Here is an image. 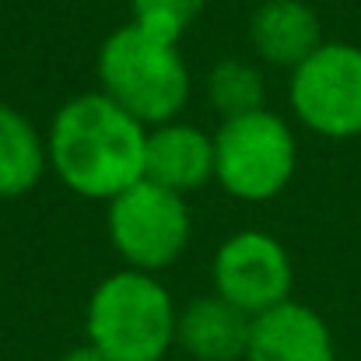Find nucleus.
<instances>
[{"mask_svg":"<svg viewBox=\"0 0 361 361\" xmlns=\"http://www.w3.org/2000/svg\"><path fill=\"white\" fill-rule=\"evenodd\" d=\"M46 151L67 190L88 200H116L144 179L147 126L109 95L88 92L60 106L46 133Z\"/></svg>","mask_w":361,"mask_h":361,"instance_id":"obj_1","label":"nucleus"},{"mask_svg":"<svg viewBox=\"0 0 361 361\" xmlns=\"http://www.w3.org/2000/svg\"><path fill=\"white\" fill-rule=\"evenodd\" d=\"M179 309L169 288L144 270H116L88 298L85 334L109 361H161L176 344Z\"/></svg>","mask_w":361,"mask_h":361,"instance_id":"obj_2","label":"nucleus"},{"mask_svg":"<svg viewBox=\"0 0 361 361\" xmlns=\"http://www.w3.org/2000/svg\"><path fill=\"white\" fill-rule=\"evenodd\" d=\"M99 92L147 130L172 123L190 102V71L179 42L158 39L133 21L106 35L99 49Z\"/></svg>","mask_w":361,"mask_h":361,"instance_id":"obj_3","label":"nucleus"},{"mask_svg":"<svg viewBox=\"0 0 361 361\" xmlns=\"http://www.w3.org/2000/svg\"><path fill=\"white\" fill-rule=\"evenodd\" d=\"M295 165V133L270 109L225 120L214 133V179L239 200H274L291 183Z\"/></svg>","mask_w":361,"mask_h":361,"instance_id":"obj_4","label":"nucleus"},{"mask_svg":"<svg viewBox=\"0 0 361 361\" xmlns=\"http://www.w3.org/2000/svg\"><path fill=\"white\" fill-rule=\"evenodd\" d=\"M193 232L190 207L183 193H172L151 179L133 183L116 200H109V239L130 270L158 274L172 267Z\"/></svg>","mask_w":361,"mask_h":361,"instance_id":"obj_5","label":"nucleus"},{"mask_svg":"<svg viewBox=\"0 0 361 361\" xmlns=\"http://www.w3.org/2000/svg\"><path fill=\"white\" fill-rule=\"evenodd\" d=\"M288 99L295 116L319 137L361 133V46L323 42L291 71Z\"/></svg>","mask_w":361,"mask_h":361,"instance_id":"obj_6","label":"nucleus"},{"mask_svg":"<svg viewBox=\"0 0 361 361\" xmlns=\"http://www.w3.org/2000/svg\"><path fill=\"white\" fill-rule=\"evenodd\" d=\"M214 295L232 302L245 316H259L291 298V256L267 232L245 228L221 242L214 256Z\"/></svg>","mask_w":361,"mask_h":361,"instance_id":"obj_7","label":"nucleus"},{"mask_svg":"<svg viewBox=\"0 0 361 361\" xmlns=\"http://www.w3.org/2000/svg\"><path fill=\"white\" fill-rule=\"evenodd\" d=\"M245 361H337V344L316 309L288 298L252 316Z\"/></svg>","mask_w":361,"mask_h":361,"instance_id":"obj_8","label":"nucleus"},{"mask_svg":"<svg viewBox=\"0 0 361 361\" xmlns=\"http://www.w3.org/2000/svg\"><path fill=\"white\" fill-rule=\"evenodd\" d=\"M144 179L172 190L190 193L214 179V137H207L193 123H161L147 130L144 151Z\"/></svg>","mask_w":361,"mask_h":361,"instance_id":"obj_9","label":"nucleus"},{"mask_svg":"<svg viewBox=\"0 0 361 361\" xmlns=\"http://www.w3.org/2000/svg\"><path fill=\"white\" fill-rule=\"evenodd\" d=\"M249 42L263 63L295 71L323 46V25L305 0H263L249 18Z\"/></svg>","mask_w":361,"mask_h":361,"instance_id":"obj_10","label":"nucleus"},{"mask_svg":"<svg viewBox=\"0 0 361 361\" xmlns=\"http://www.w3.org/2000/svg\"><path fill=\"white\" fill-rule=\"evenodd\" d=\"M252 316H245L232 302L207 295L193 298L179 312L176 344L193 361H245Z\"/></svg>","mask_w":361,"mask_h":361,"instance_id":"obj_11","label":"nucleus"},{"mask_svg":"<svg viewBox=\"0 0 361 361\" xmlns=\"http://www.w3.org/2000/svg\"><path fill=\"white\" fill-rule=\"evenodd\" d=\"M46 165V137L25 113L0 102V200H18L32 186H39Z\"/></svg>","mask_w":361,"mask_h":361,"instance_id":"obj_12","label":"nucleus"},{"mask_svg":"<svg viewBox=\"0 0 361 361\" xmlns=\"http://www.w3.org/2000/svg\"><path fill=\"white\" fill-rule=\"evenodd\" d=\"M207 99L225 120L256 113L263 109V74L245 60H221L207 74Z\"/></svg>","mask_w":361,"mask_h":361,"instance_id":"obj_13","label":"nucleus"},{"mask_svg":"<svg viewBox=\"0 0 361 361\" xmlns=\"http://www.w3.org/2000/svg\"><path fill=\"white\" fill-rule=\"evenodd\" d=\"M200 14L204 0H130V21L169 42H179Z\"/></svg>","mask_w":361,"mask_h":361,"instance_id":"obj_14","label":"nucleus"},{"mask_svg":"<svg viewBox=\"0 0 361 361\" xmlns=\"http://www.w3.org/2000/svg\"><path fill=\"white\" fill-rule=\"evenodd\" d=\"M60 361H109V358H102L92 344H81V348H74V351H67Z\"/></svg>","mask_w":361,"mask_h":361,"instance_id":"obj_15","label":"nucleus"}]
</instances>
